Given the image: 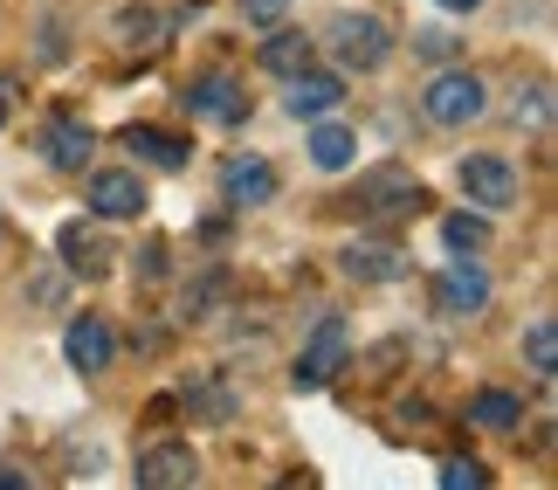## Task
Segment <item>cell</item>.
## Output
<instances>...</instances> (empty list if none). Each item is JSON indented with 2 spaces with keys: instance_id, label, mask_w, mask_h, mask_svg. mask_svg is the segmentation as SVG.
<instances>
[{
  "instance_id": "obj_18",
  "label": "cell",
  "mask_w": 558,
  "mask_h": 490,
  "mask_svg": "<svg viewBox=\"0 0 558 490\" xmlns=\"http://www.w3.org/2000/svg\"><path fill=\"white\" fill-rule=\"evenodd\" d=\"M166 35H173V21H166L159 8H145V0H138V8H118V41H132L138 56H159Z\"/></svg>"
},
{
  "instance_id": "obj_10",
  "label": "cell",
  "mask_w": 558,
  "mask_h": 490,
  "mask_svg": "<svg viewBox=\"0 0 558 490\" xmlns=\"http://www.w3.org/2000/svg\"><path fill=\"white\" fill-rule=\"evenodd\" d=\"M338 270H345V276H366V284H400V276H414V263H407L400 242H345Z\"/></svg>"
},
{
  "instance_id": "obj_11",
  "label": "cell",
  "mask_w": 558,
  "mask_h": 490,
  "mask_svg": "<svg viewBox=\"0 0 558 490\" xmlns=\"http://www.w3.org/2000/svg\"><path fill=\"white\" fill-rule=\"evenodd\" d=\"M283 104L296 118H325V111H338V104H345V83H338L331 70H296V76H283Z\"/></svg>"
},
{
  "instance_id": "obj_30",
  "label": "cell",
  "mask_w": 558,
  "mask_h": 490,
  "mask_svg": "<svg viewBox=\"0 0 558 490\" xmlns=\"http://www.w3.org/2000/svg\"><path fill=\"white\" fill-rule=\"evenodd\" d=\"M14 483H28V470H14V463H0V490H14Z\"/></svg>"
},
{
  "instance_id": "obj_25",
  "label": "cell",
  "mask_w": 558,
  "mask_h": 490,
  "mask_svg": "<svg viewBox=\"0 0 558 490\" xmlns=\"http://www.w3.org/2000/svg\"><path fill=\"white\" fill-rule=\"evenodd\" d=\"M441 483H456V490L462 483H489V470H483V463H469V456H448L441 463Z\"/></svg>"
},
{
  "instance_id": "obj_12",
  "label": "cell",
  "mask_w": 558,
  "mask_h": 490,
  "mask_svg": "<svg viewBox=\"0 0 558 490\" xmlns=\"http://www.w3.org/2000/svg\"><path fill=\"white\" fill-rule=\"evenodd\" d=\"M111 352H118L111 318H76V325L62 332V359H70L76 373H104V367H111Z\"/></svg>"
},
{
  "instance_id": "obj_17",
  "label": "cell",
  "mask_w": 558,
  "mask_h": 490,
  "mask_svg": "<svg viewBox=\"0 0 558 490\" xmlns=\"http://www.w3.org/2000/svg\"><path fill=\"white\" fill-rule=\"evenodd\" d=\"M359 159V132L338 118H317L311 124V166H325V174H345V166Z\"/></svg>"
},
{
  "instance_id": "obj_19",
  "label": "cell",
  "mask_w": 558,
  "mask_h": 490,
  "mask_svg": "<svg viewBox=\"0 0 558 490\" xmlns=\"http://www.w3.org/2000/svg\"><path fill=\"white\" fill-rule=\"evenodd\" d=\"M255 62H263L269 76H296V70L311 62V35H304V28H269V35H263V56H255Z\"/></svg>"
},
{
  "instance_id": "obj_2",
  "label": "cell",
  "mask_w": 558,
  "mask_h": 490,
  "mask_svg": "<svg viewBox=\"0 0 558 490\" xmlns=\"http://www.w3.org/2000/svg\"><path fill=\"white\" fill-rule=\"evenodd\" d=\"M325 49H331V62L338 70H379L386 56H393V28H386L379 14H331L325 21Z\"/></svg>"
},
{
  "instance_id": "obj_26",
  "label": "cell",
  "mask_w": 558,
  "mask_h": 490,
  "mask_svg": "<svg viewBox=\"0 0 558 490\" xmlns=\"http://www.w3.org/2000/svg\"><path fill=\"white\" fill-rule=\"evenodd\" d=\"M242 8H248V21H255V28H276L290 0H242Z\"/></svg>"
},
{
  "instance_id": "obj_8",
  "label": "cell",
  "mask_w": 558,
  "mask_h": 490,
  "mask_svg": "<svg viewBox=\"0 0 558 490\" xmlns=\"http://www.w3.org/2000/svg\"><path fill=\"white\" fill-rule=\"evenodd\" d=\"M90 215H97V222H138V215H145L138 174H124V166H104V174H90Z\"/></svg>"
},
{
  "instance_id": "obj_22",
  "label": "cell",
  "mask_w": 558,
  "mask_h": 490,
  "mask_svg": "<svg viewBox=\"0 0 558 490\" xmlns=\"http://www.w3.org/2000/svg\"><path fill=\"white\" fill-rule=\"evenodd\" d=\"M441 242L456 249V255H483V242H489V222L462 207V215H448V222H441Z\"/></svg>"
},
{
  "instance_id": "obj_6",
  "label": "cell",
  "mask_w": 558,
  "mask_h": 490,
  "mask_svg": "<svg viewBox=\"0 0 558 490\" xmlns=\"http://www.w3.org/2000/svg\"><path fill=\"white\" fill-rule=\"evenodd\" d=\"M186 111H201L207 124H228V132H234V124L248 118V91H242V83H234L228 70L193 76V83H186Z\"/></svg>"
},
{
  "instance_id": "obj_29",
  "label": "cell",
  "mask_w": 558,
  "mask_h": 490,
  "mask_svg": "<svg viewBox=\"0 0 558 490\" xmlns=\"http://www.w3.org/2000/svg\"><path fill=\"white\" fill-rule=\"evenodd\" d=\"M435 8H441V14H476L483 0H435Z\"/></svg>"
},
{
  "instance_id": "obj_5",
  "label": "cell",
  "mask_w": 558,
  "mask_h": 490,
  "mask_svg": "<svg viewBox=\"0 0 558 490\" xmlns=\"http://www.w3.org/2000/svg\"><path fill=\"white\" fill-rule=\"evenodd\" d=\"M456 180H462V194L476 207H510L518 201V166H510L504 153H469L456 166Z\"/></svg>"
},
{
  "instance_id": "obj_24",
  "label": "cell",
  "mask_w": 558,
  "mask_h": 490,
  "mask_svg": "<svg viewBox=\"0 0 558 490\" xmlns=\"http://www.w3.org/2000/svg\"><path fill=\"white\" fill-rule=\"evenodd\" d=\"M524 352H531V373L551 380L558 373V325H531L524 332Z\"/></svg>"
},
{
  "instance_id": "obj_13",
  "label": "cell",
  "mask_w": 558,
  "mask_h": 490,
  "mask_svg": "<svg viewBox=\"0 0 558 490\" xmlns=\"http://www.w3.org/2000/svg\"><path fill=\"white\" fill-rule=\"evenodd\" d=\"M90 124L70 118V111H56L49 124H41V153H49V166H62V174H83L90 166Z\"/></svg>"
},
{
  "instance_id": "obj_16",
  "label": "cell",
  "mask_w": 558,
  "mask_h": 490,
  "mask_svg": "<svg viewBox=\"0 0 558 490\" xmlns=\"http://www.w3.org/2000/svg\"><path fill=\"white\" fill-rule=\"evenodd\" d=\"M124 153L132 159H145V166H180L193 159V145L186 139H173V132H159V124H124Z\"/></svg>"
},
{
  "instance_id": "obj_15",
  "label": "cell",
  "mask_w": 558,
  "mask_h": 490,
  "mask_svg": "<svg viewBox=\"0 0 558 490\" xmlns=\"http://www.w3.org/2000/svg\"><path fill=\"white\" fill-rule=\"evenodd\" d=\"M56 255H62L76 276H104V270H111V249H104V236H97L90 222H62V228H56Z\"/></svg>"
},
{
  "instance_id": "obj_1",
  "label": "cell",
  "mask_w": 558,
  "mask_h": 490,
  "mask_svg": "<svg viewBox=\"0 0 558 490\" xmlns=\"http://www.w3.org/2000/svg\"><path fill=\"white\" fill-rule=\"evenodd\" d=\"M427 207V187H421V174L414 166H373L366 180H359V215L366 222H414Z\"/></svg>"
},
{
  "instance_id": "obj_23",
  "label": "cell",
  "mask_w": 558,
  "mask_h": 490,
  "mask_svg": "<svg viewBox=\"0 0 558 490\" xmlns=\"http://www.w3.org/2000/svg\"><path fill=\"white\" fill-rule=\"evenodd\" d=\"M518 124H531V132H538V124L551 118V83L545 76H531V83H518V111H510Z\"/></svg>"
},
{
  "instance_id": "obj_28",
  "label": "cell",
  "mask_w": 558,
  "mask_h": 490,
  "mask_svg": "<svg viewBox=\"0 0 558 490\" xmlns=\"http://www.w3.org/2000/svg\"><path fill=\"white\" fill-rule=\"evenodd\" d=\"M414 49H427V56L441 62V56H456V41H448V35H414Z\"/></svg>"
},
{
  "instance_id": "obj_7",
  "label": "cell",
  "mask_w": 558,
  "mask_h": 490,
  "mask_svg": "<svg viewBox=\"0 0 558 490\" xmlns=\"http://www.w3.org/2000/svg\"><path fill=\"white\" fill-rule=\"evenodd\" d=\"M201 477V456H193V442L180 435H159V442H145L138 450V483H159V490H180Z\"/></svg>"
},
{
  "instance_id": "obj_21",
  "label": "cell",
  "mask_w": 558,
  "mask_h": 490,
  "mask_svg": "<svg viewBox=\"0 0 558 490\" xmlns=\"http://www.w3.org/2000/svg\"><path fill=\"white\" fill-rule=\"evenodd\" d=\"M173 408L201 415V421H234V394L221 387V380H186V387L173 394Z\"/></svg>"
},
{
  "instance_id": "obj_3",
  "label": "cell",
  "mask_w": 558,
  "mask_h": 490,
  "mask_svg": "<svg viewBox=\"0 0 558 490\" xmlns=\"http://www.w3.org/2000/svg\"><path fill=\"white\" fill-rule=\"evenodd\" d=\"M345 359H352V325L345 318H325L311 338H304V352H296V367H290V380H296V394H325L338 373H345Z\"/></svg>"
},
{
  "instance_id": "obj_4",
  "label": "cell",
  "mask_w": 558,
  "mask_h": 490,
  "mask_svg": "<svg viewBox=\"0 0 558 490\" xmlns=\"http://www.w3.org/2000/svg\"><path fill=\"white\" fill-rule=\"evenodd\" d=\"M483 104H489V83H483V76H469V70H441V76L421 91L427 124H476V118H483Z\"/></svg>"
},
{
  "instance_id": "obj_27",
  "label": "cell",
  "mask_w": 558,
  "mask_h": 490,
  "mask_svg": "<svg viewBox=\"0 0 558 490\" xmlns=\"http://www.w3.org/2000/svg\"><path fill=\"white\" fill-rule=\"evenodd\" d=\"M138 270H145V284H159V270H166V249H159V242H145V255H138Z\"/></svg>"
},
{
  "instance_id": "obj_9",
  "label": "cell",
  "mask_w": 558,
  "mask_h": 490,
  "mask_svg": "<svg viewBox=\"0 0 558 490\" xmlns=\"http://www.w3.org/2000/svg\"><path fill=\"white\" fill-rule=\"evenodd\" d=\"M435 304H441L448 318H476V311H489V270H483V263L441 270V276H435Z\"/></svg>"
},
{
  "instance_id": "obj_31",
  "label": "cell",
  "mask_w": 558,
  "mask_h": 490,
  "mask_svg": "<svg viewBox=\"0 0 558 490\" xmlns=\"http://www.w3.org/2000/svg\"><path fill=\"white\" fill-rule=\"evenodd\" d=\"M8 111H14V83H0V124H8Z\"/></svg>"
},
{
  "instance_id": "obj_20",
  "label": "cell",
  "mask_w": 558,
  "mask_h": 490,
  "mask_svg": "<svg viewBox=\"0 0 558 490\" xmlns=\"http://www.w3.org/2000/svg\"><path fill=\"white\" fill-rule=\"evenodd\" d=\"M469 421H476V429H518V421H524V394L518 387H483L476 401H469Z\"/></svg>"
},
{
  "instance_id": "obj_14",
  "label": "cell",
  "mask_w": 558,
  "mask_h": 490,
  "mask_svg": "<svg viewBox=\"0 0 558 490\" xmlns=\"http://www.w3.org/2000/svg\"><path fill=\"white\" fill-rule=\"evenodd\" d=\"M221 194H228V207H263V201H276L269 159H255V153L228 159V166H221Z\"/></svg>"
}]
</instances>
